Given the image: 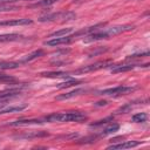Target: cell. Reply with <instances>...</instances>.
I'll use <instances>...</instances> for the list:
<instances>
[{
    "label": "cell",
    "instance_id": "6da1fadb",
    "mask_svg": "<svg viewBox=\"0 0 150 150\" xmlns=\"http://www.w3.org/2000/svg\"><path fill=\"white\" fill-rule=\"evenodd\" d=\"M87 120V116L80 111H70V112H55L45 117L46 122H82Z\"/></svg>",
    "mask_w": 150,
    "mask_h": 150
},
{
    "label": "cell",
    "instance_id": "7a4b0ae2",
    "mask_svg": "<svg viewBox=\"0 0 150 150\" xmlns=\"http://www.w3.org/2000/svg\"><path fill=\"white\" fill-rule=\"evenodd\" d=\"M76 19V14L70 11L63 12H54L49 14H45L39 18L40 22H68Z\"/></svg>",
    "mask_w": 150,
    "mask_h": 150
},
{
    "label": "cell",
    "instance_id": "3957f363",
    "mask_svg": "<svg viewBox=\"0 0 150 150\" xmlns=\"http://www.w3.org/2000/svg\"><path fill=\"white\" fill-rule=\"evenodd\" d=\"M135 87H129V86H117L114 88H107L100 91L101 95H105V96H112V97H118L122 95H127L130 94L135 90Z\"/></svg>",
    "mask_w": 150,
    "mask_h": 150
},
{
    "label": "cell",
    "instance_id": "277c9868",
    "mask_svg": "<svg viewBox=\"0 0 150 150\" xmlns=\"http://www.w3.org/2000/svg\"><path fill=\"white\" fill-rule=\"evenodd\" d=\"M111 63L110 60H105V61H98V62H95L93 64H89V66H84L77 70L74 71V74H87V73H91V71H96L98 69H102V68H105L108 67L109 64Z\"/></svg>",
    "mask_w": 150,
    "mask_h": 150
},
{
    "label": "cell",
    "instance_id": "5b68a950",
    "mask_svg": "<svg viewBox=\"0 0 150 150\" xmlns=\"http://www.w3.org/2000/svg\"><path fill=\"white\" fill-rule=\"evenodd\" d=\"M135 27L132 25H118V26H114V27H110L108 29H105V34L108 38L110 36H115V35H118L121 33H124V32H129V30H132Z\"/></svg>",
    "mask_w": 150,
    "mask_h": 150
},
{
    "label": "cell",
    "instance_id": "8992f818",
    "mask_svg": "<svg viewBox=\"0 0 150 150\" xmlns=\"http://www.w3.org/2000/svg\"><path fill=\"white\" fill-rule=\"evenodd\" d=\"M20 91H21L20 88H11V89L0 91V104H4L7 101H9L11 98L15 97L18 94H20Z\"/></svg>",
    "mask_w": 150,
    "mask_h": 150
},
{
    "label": "cell",
    "instance_id": "52a82bcc",
    "mask_svg": "<svg viewBox=\"0 0 150 150\" xmlns=\"http://www.w3.org/2000/svg\"><path fill=\"white\" fill-rule=\"evenodd\" d=\"M73 36H60V38H52L50 40H47L43 42L45 46H49V47H55V46H60V45H66L69 43L71 41Z\"/></svg>",
    "mask_w": 150,
    "mask_h": 150
},
{
    "label": "cell",
    "instance_id": "ba28073f",
    "mask_svg": "<svg viewBox=\"0 0 150 150\" xmlns=\"http://www.w3.org/2000/svg\"><path fill=\"white\" fill-rule=\"evenodd\" d=\"M32 23H33V20L32 19H27V18L0 21V26H25V25H32Z\"/></svg>",
    "mask_w": 150,
    "mask_h": 150
},
{
    "label": "cell",
    "instance_id": "9c48e42d",
    "mask_svg": "<svg viewBox=\"0 0 150 150\" xmlns=\"http://www.w3.org/2000/svg\"><path fill=\"white\" fill-rule=\"evenodd\" d=\"M141 142H137V141H125L123 143H120V144H111L109 145L107 149H130V148H134V146H137L139 145Z\"/></svg>",
    "mask_w": 150,
    "mask_h": 150
},
{
    "label": "cell",
    "instance_id": "30bf717a",
    "mask_svg": "<svg viewBox=\"0 0 150 150\" xmlns=\"http://www.w3.org/2000/svg\"><path fill=\"white\" fill-rule=\"evenodd\" d=\"M25 36L21 34L16 33H11V34H0V42H13V41H20L23 40Z\"/></svg>",
    "mask_w": 150,
    "mask_h": 150
},
{
    "label": "cell",
    "instance_id": "8fae6325",
    "mask_svg": "<svg viewBox=\"0 0 150 150\" xmlns=\"http://www.w3.org/2000/svg\"><path fill=\"white\" fill-rule=\"evenodd\" d=\"M43 136H48V134H47V132H42V131H29V132H27V134H22V135L14 136V138H18V139H30V138L43 137Z\"/></svg>",
    "mask_w": 150,
    "mask_h": 150
},
{
    "label": "cell",
    "instance_id": "7c38bea8",
    "mask_svg": "<svg viewBox=\"0 0 150 150\" xmlns=\"http://www.w3.org/2000/svg\"><path fill=\"white\" fill-rule=\"evenodd\" d=\"M87 90L86 89H82V88H79V89H75V90H71L69 93H66V94H61V95H57L55 98L56 100H68V98H71V97H75V96H79L83 93H86Z\"/></svg>",
    "mask_w": 150,
    "mask_h": 150
},
{
    "label": "cell",
    "instance_id": "4fadbf2b",
    "mask_svg": "<svg viewBox=\"0 0 150 150\" xmlns=\"http://www.w3.org/2000/svg\"><path fill=\"white\" fill-rule=\"evenodd\" d=\"M43 122L41 120H18L14 122H11L8 125L16 127V125H28V124H42Z\"/></svg>",
    "mask_w": 150,
    "mask_h": 150
},
{
    "label": "cell",
    "instance_id": "5bb4252c",
    "mask_svg": "<svg viewBox=\"0 0 150 150\" xmlns=\"http://www.w3.org/2000/svg\"><path fill=\"white\" fill-rule=\"evenodd\" d=\"M26 104H21V105H12V107H6V108H1L0 109V115L1 114H8V112H19L23 109H26Z\"/></svg>",
    "mask_w": 150,
    "mask_h": 150
},
{
    "label": "cell",
    "instance_id": "9a60e30c",
    "mask_svg": "<svg viewBox=\"0 0 150 150\" xmlns=\"http://www.w3.org/2000/svg\"><path fill=\"white\" fill-rule=\"evenodd\" d=\"M42 76L45 77H50V79H59V77H64V79H69V75L67 73L63 71H47V73H41Z\"/></svg>",
    "mask_w": 150,
    "mask_h": 150
},
{
    "label": "cell",
    "instance_id": "2e32d148",
    "mask_svg": "<svg viewBox=\"0 0 150 150\" xmlns=\"http://www.w3.org/2000/svg\"><path fill=\"white\" fill-rule=\"evenodd\" d=\"M41 55H43V50H41V49H39V50H34L33 53H30V54L26 55V56H25L23 59H21L20 63L29 62V61H32V60H35L36 57H39V56H41Z\"/></svg>",
    "mask_w": 150,
    "mask_h": 150
},
{
    "label": "cell",
    "instance_id": "e0dca14e",
    "mask_svg": "<svg viewBox=\"0 0 150 150\" xmlns=\"http://www.w3.org/2000/svg\"><path fill=\"white\" fill-rule=\"evenodd\" d=\"M135 68V64H125V66H114L110 71L112 74H116V73H123V71H129L131 69Z\"/></svg>",
    "mask_w": 150,
    "mask_h": 150
},
{
    "label": "cell",
    "instance_id": "ac0fdd59",
    "mask_svg": "<svg viewBox=\"0 0 150 150\" xmlns=\"http://www.w3.org/2000/svg\"><path fill=\"white\" fill-rule=\"evenodd\" d=\"M73 32V28H62V29H60V30H56V32H54V33H52V34H49V36L48 38H60V36H66V35H68V34H70Z\"/></svg>",
    "mask_w": 150,
    "mask_h": 150
},
{
    "label": "cell",
    "instance_id": "d6986e66",
    "mask_svg": "<svg viewBox=\"0 0 150 150\" xmlns=\"http://www.w3.org/2000/svg\"><path fill=\"white\" fill-rule=\"evenodd\" d=\"M131 120L135 123H143V122H145L148 120V115L145 112H137L131 117Z\"/></svg>",
    "mask_w": 150,
    "mask_h": 150
},
{
    "label": "cell",
    "instance_id": "ffe728a7",
    "mask_svg": "<svg viewBox=\"0 0 150 150\" xmlns=\"http://www.w3.org/2000/svg\"><path fill=\"white\" fill-rule=\"evenodd\" d=\"M81 81L80 80H69V81H66L63 83H60L57 86L59 89H64V88H69V87H73V86H76V84H80Z\"/></svg>",
    "mask_w": 150,
    "mask_h": 150
},
{
    "label": "cell",
    "instance_id": "44dd1931",
    "mask_svg": "<svg viewBox=\"0 0 150 150\" xmlns=\"http://www.w3.org/2000/svg\"><path fill=\"white\" fill-rule=\"evenodd\" d=\"M120 129V125L117 124V123H114V124H111V125H109L108 128H105L104 129V131L101 134V136H107V135H110V134H114V132H116L117 130Z\"/></svg>",
    "mask_w": 150,
    "mask_h": 150
},
{
    "label": "cell",
    "instance_id": "7402d4cb",
    "mask_svg": "<svg viewBox=\"0 0 150 150\" xmlns=\"http://www.w3.org/2000/svg\"><path fill=\"white\" fill-rule=\"evenodd\" d=\"M57 1H60V0H40V1H38L36 4L32 5L30 7H46V6L53 5V4L57 2Z\"/></svg>",
    "mask_w": 150,
    "mask_h": 150
},
{
    "label": "cell",
    "instance_id": "603a6c76",
    "mask_svg": "<svg viewBox=\"0 0 150 150\" xmlns=\"http://www.w3.org/2000/svg\"><path fill=\"white\" fill-rule=\"evenodd\" d=\"M14 9H18V7L16 6H12L9 4L0 5V12H7V11H14Z\"/></svg>",
    "mask_w": 150,
    "mask_h": 150
},
{
    "label": "cell",
    "instance_id": "cb8c5ba5",
    "mask_svg": "<svg viewBox=\"0 0 150 150\" xmlns=\"http://www.w3.org/2000/svg\"><path fill=\"white\" fill-rule=\"evenodd\" d=\"M109 121H112V117H111V116H110V117H105V118H103V120H100V121H97V122H94V123L90 124V127H97V125L104 124V123H107V122H109Z\"/></svg>",
    "mask_w": 150,
    "mask_h": 150
},
{
    "label": "cell",
    "instance_id": "d4e9b609",
    "mask_svg": "<svg viewBox=\"0 0 150 150\" xmlns=\"http://www.w3.org/2000/svg\"><path fill=\"white\" fill-rule=\"evenodd\" d=\"M95 139H96V137L91 136V137H86L83 139H80L77 143H93V142H95Z\"/></svg>",
    "mask_w": 150,
    "mask_h": 150
},
{
    "label": "cell",
    "instance_id": "484cf974",
    "mask_svg": "<svg viewBox=\"0 0 150 150\" xmlns=\"http://www.w3.org/2000/svg\"><path fill=\"white\" fill-rule=\"evenodd\" d=\"M16 1H22V0H0V5H2V4H11V2H16Z\"/></svg>",
    "mask_w": 150,
    "mask_h": 150
},
{
    "label": "cell",
    "instance_id": "4316f807",
    "mask_svg": "<svg viewBox=\"0 0 150 150\" xmlns=\"http://www.w3.org/2000/svg\"><path fill=\"white\" fill-rule=\"evenodd\" d=\"M123 138H124V137H122V136H120V137H116V138H112V139H111V142H118L120 139H123Z\"/></svg>",
    "mask_w": 150,
    "mask_h": 150
},
{
    "label": "cell",
    "instance_id": "83f0119b",
    "mask_svg": "<svg viewBox=\"0 0 150 150\" xmlns=\"http://www.w3.org/2000/svg\"><path fill=\"white\" fill-rule=\"evenodd\" d=\"M108 102L107 101H100V102H97V105H105Z\"/></svg>",
    "mask_w": 150,
    "mask_h": 150
}]
</instances>
